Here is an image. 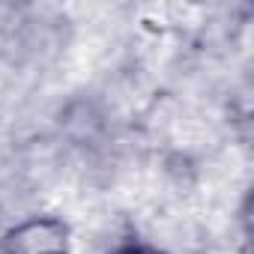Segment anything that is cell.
<instances>
[{"label": "cell", "instance_id": "obj_3", "mask_svg": "<svg viewBox=\"0 0 254 254\" xmlns=\"http://www.w3.org/2000/svg\"><path fill=\"white\" fill-rule=\"evenodd\" d=\"M138 254H168V251L159 245H150V242H138Z\"/></svg>", "mask_w": 254, "mask_h": 254}, {"label": "cell", "instance_id": "obj_1", "mask_svg": "<svg viewBox=\"0 0 254 254\" xmlns=\"http://www.w3.org/2000/svg\"><path fill=\"white\" fill-rule=\"evenodd\" d=\"M72 230L57 215H30L0 236V254H69Z\"/></svg>", "mask_w": 254, "mask_h": 254}, {"label": "cell", "instance_id": "obj_2", "mask_svg": "<svg viewBox=\"0 0 254 254\" xmlns=\"http://www.w3.org/2000/svg\"><path fill=\"white\" fill-rule=\"evenodd\" d=\"M108 254H138V239H132V242H120V245L111 248Z\"/></svg>", "mask_w": 254, "mask_h": 254}]
</instances>
